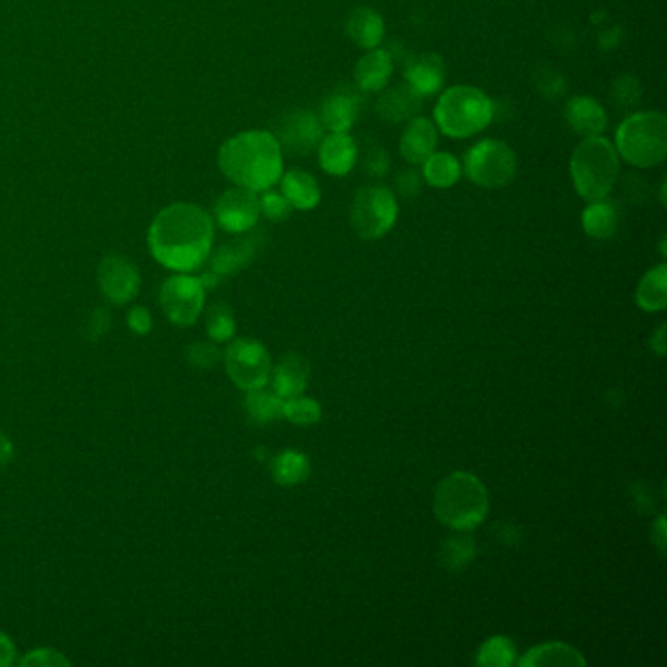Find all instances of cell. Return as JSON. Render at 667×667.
Masks as SVG:
<instances>
[{"label": "cell", "mask_w": 667, "mask_h": 667, "mask_svg": "<svg viewBox=\"0 0 667 667\" xmlns=\"http://www.w3.org/2000/svg\"><path fill=\"white\" fill-rule=\"evenodd\" d=\"M147 241L151 255L165 269L192 272L202 267L212 251V216L196 203H171L157 213Z\"/></svg>", "instance_id": "6da1fadb"}, {"label": "cell", "mask_w": 667, "mask_h": 667, "mask_svg": "<svg viewBox=\"0 0 667 667\" xmlns=\"http://www.w3.org/2000/svg\"><path fill=\"white\" fill-rule=\"evenodd\" d=\"M218 163L236 187L262 192L275 187L282 177L285 151L270 131H243L220 147Z\"/></svg>", "instance_id": "7a4b0ae2"}, {"label": "cell", "mask_w": 667, "mask_h": 667, "mask_svg": "<svg viewBox=\"0 0 667 667\" xmlns=\"http://www.w3.org/2000/svg\"><path fill=\"white\" fill-rule=\"evenodd\" d=\"M496 115L491 98L470 84H456L440 92L435 104V126L448 138L466 139L486 130Z\"/></svg>", "instance_id": "3957f363"}, {"label": "cell", "mask_w": 667, "mask_h": 667, "mask_svg": "<svg viewBox=\"0 0 667 667\" xmlns=\"http://www.w3.org/2000/svg\"><path fill=\"white\" fill-rule=\"evenodd\" d=\"M570 175L576 192L586 202L603 200L619 180V153L609 139L603 136L584 138L571 156Z\"/></svg>", "instance_id": "277c9868"}, {"label": "cell", "mask_w": 667, "mask_h": 667, "mask_svg": "<svg viewBox=\"0 0 667 667\" xmlns=\"http://www.w3.org/2000/svg\"><path fill=\"white\" fill-rule=\"evenodd\" d=\"M432 509L450 529L472 530L488 515V489L474 474H450L437 486Z\"/></svg>", "instance_id": "5b68a950"}, {"label": "cell", "mask_w": 667, "mask_h": 667, "mask_svg": "<svg viewBox=\"0 0 667 667\" xmlns=\"http://www.w3.org/2000/svg\"><path fill=\"white\" fill-rule=\"evenodd\" d=\"M613 146L636 169L658 167L667 156L666 116L658 110L628 116L617 128Z\"/></svg>", "instance_id": "8992f818"}, {"label": "cell", "mask_w": 667, "mask_h": 667, "mask_svg": "<svg viewBox=\"0 0 667 667\" xmlns=\"http://www.w3.org/2000/svg\"><path fill=\"white\" fill-rule=\"evenodd\" d=\"M517 167V156L509 143L501 139H481L466 151L462 171L476 187L497 190L511 185Z\"/></svg>", "instance_id": "52a82bcc"}, {"label": "cell", "mask_w": 667, "mask_h": 667, "mask_svg": "<svg viewBox=\"0 0 667 667\" xmlns=\"http://www.w3.org/2000/svg\"><path fill=\"white\" fill-rule=\"evenodd\" d=\"M398 212V198L390 188L380 185L360 188L350 203V226L360 239L372 241L390 233Z\"/></svg>", "instance_id": "ba28073f"}, {"label": "cell", "mask_w": 667, "mask_h": 667, "mask_svg": "<svg viewBox=\"0 0 667 667\" xmlns=\"http://www.w3.org/2000/svg\"><path fill=\"white\" fill-rule=\"evenodd\" d=\"M223 360L231 382L241 390H259L270 382L272 360L269 350L259 341L236 339L229 342Z\"/></svg>", "instance_id": "9c48e42d"}, {"label": "cell", "mask_w": 667, "mask_h": 667, "mask_svg": "<svg viewBox=\"0 0 667 667\" xmlns=\"http://www.w3.org/2000/svg\"><path fill=\"white\" fill-rule=\"evenodd\" d=\"M206 301V286L200 278L190 277L188 272H177L165 280L159 292V303L167 319L179 327L195 326L202 316Z\"/></svg>", "instance_id": "30bf717a"}, {"label": "cell", "mask_w": 667, "mask_h": 667, "mask_svg": "<svg viewBox=\"0 0 667 667\" xmlns=\"http://www.w3.org/2000/svg\"><path fill=\"white\" fill-rule=\"evenodd\" d=\"M326 128L318 115L308 110H293L286 115L278 126V143L290 156L306 157L318 151Z\"/></svg>", "instance_id": "8fae6325"}, {"label": "cell", "mask_w": 667, "mask_h": 667, "mask_svg": "<svg viewBox=\"0 0 667 667\" xmlns=\"http://www.w3.org/2000/svg\"><path fill=\"white\" fill-rule=\"evenodd\" d=\"M261 218L259 192L249 188H229L216 202V221L229 233H245Z\"/></svg>", "instance_id": "7c38bea8"}, {"label": "cell", "mask_w": 667, "mask_h": 667, "mask_svg": "<svg viewBox=\"0 0 667 667\" xmlns=\"http://www.w3.org/2000/svg\"><path fill=\"white\" fill-rule=\"evenodd\" d=\"M98 285L110 303H128L133 300L141 286L139 270L122 255H110L98 267Z\"/></svg>", "instance_id": "4fadbf2b"}, {"label": "cell", "mask_w": 667, "mask_h": 667, "mask_svg": "<svg viewBox=\"0 0 667 667\" xmlns=\"http://www.w3.org/2000/svg\"><path fill=\"white\" fill-rule=\"evenodd\" d=\"M437 143H439V130L435 122L424 116H416L409 120L406 130L401 131L399 153L407 163L419 167L425 163L427 157L437 151Z\"/></svg>", "instance_id": "5bb4252c"}, {"label": "cell", "mask_w": 667, "mask_h": 667, "mask_svg": "<svg viewBox=\"0 0 667 667\" xmlns=\"http://www.w3.org/2000/svg\"><path fill=\"white\" fill-rule=\"evenodd\" d=\"M319 167L331 177H347L358 159L357 141L350 133L323 136L318 147Z\"/></svg>", "instance_id": "9a60e30c"}, {"label": "cell", "mask_w": 667, "mask_h": 667, "mask_svg": "<svg viewBox=\"0 0 667 667\" xmlns=\"http://www.w3.org/2000/svg\"><path fill=\"white\" fill-rule=\"evenodd\" d=\"M360 115V98L350 90H335L321 102L319 120L329 133H349Z\"/></svg>", "instance_id": "2e32d148"}, {"label": "cell", "mask_w": 667, "mask_h": 667, "mask_svg": "<svg viewBox=\"0 0 667 667\" xmlns=\"http://www.w3.org/2000/svg\"><path fill=\"white\" fill-rule=\"evenodd\" d=\"M564 118L570 126L571 130L576 131L581 138H594L601 136L603 131L607 130V112L601 107L599 100L591 97H574L566 102L564 107Z\"/></svg>", "instance_id": "e0dca14e"}, {"label": "cell", "mask_w": 667, "mask_h": 667, "mask_svg": "<svg viewBox=\"0 0 667 667\" xmlns=\"http://www.w3.org/2000/svg\"><path fill=\"white\" fill-rule=\"evenodd\" d=\"M447 79V67L437 53H424L406 67V84L419 98L435 97Z\"/></svg>", "instance_id": "ac0fdd59"}, {"label": "cell", "mask_w": 667, "mask_h": 667, "mask_svg": "<svg viewBox=\"0 0 667 667\" xmlns=\"http://www.w3.org/2000/svg\"><path fill=\"white\" fill-rule=\"evenodd\" d=\"M272 391L282 399L300 396L310 380V362L300 352H288L270 372Z\"/></svg>", "instance_id": "d6986e66"}, {"label": "cell", "mask_w": 667, "mask_h": 667, "mask_svg": "<svg viewBox=\"0 0 667 667\" xmlns=\"http://www.w3.org/2000/svg\"><path fill=\"white\" fill-rule=\"evenodd\" d=\"M394 73V59L390 51L368 49L355 67V81L362 92H380L386 89Z\"/></svg>", "instance_id": "ffe728a7"}, {"label": "cell", "mask_w": 667, "mask_h": 667, "mask_svg": "<svg viewBox=\"0 0 667 667\" xmlns=\"http://www.w3.org/2000/svg\"><path fill=\"white\" fill-rule=\"evenodd\" d=\"M280 192L285 195L286 200L292 206V210L308 212L318 208L321 202V188L313 175L301 169H290L282 172L280 177Z\"/></svg>", "instance_id": "44dd1931"}, {"label": "cell", "mask_w": 667, "mask_h": 667, "mask_svg": "<svg viewBox=\"0 0 667 667\" xmlns=\"http://www.w3.org/2000/svg\"><path fill=\"white\" fill-rule=\"evenodd\" d=\"M347 36L349 40L360 49H375L380 48V43L384 41V33H386V24H384V18L380 12L376 10L362 9L352 10L349 18H347Z\"/></svg>", "instance_id": "7402d4cb"}, {"label": "cell", "mask_w": 667, "mask_h": 667, "mask_svg": "<svg viewBox=\"0 0 667 667\" xmlns=\"http://www.w3.org/2000/svg\"><path fill=\"white\" fill-rule=\"evenodd\" d=\"M421 104H424V98L417 97L414 90L404 84V87H396V89L384 92L376 102V112L386 122H406V120L416 118L417 112L421 110Z\"/></svg>", "instance_id": "603a6c76"}, {"label": "cell", "mask_w": 667, "mask_h": 667, "mask_svg": "<svg viewBox=\"0 0 667 667\" xmlns=\"http://www.w3.org/2000/svg\"><path fill=\"white\" fill-rule=\"evenodd\" d=\"M517 664L521 667H584L586 658L568 644L548 643L530 648Z\"/></svg>", "instance_id": "cb8c5ba5"}, {"label": "cell", "mask_w": 667, "mask_h": 667, "mask_svg": "<svg viewBox=\"0 0 667 667\" xmlns=\"http://www.w3.org/2000/svg\"><path fill=\"white\" fill-rule=\"evenodd\" d=\"M584 216H581V226L587 236L605 241L617 233L619 228V212H617V206L603 198V200H595V202H587Z\"/></svg>", "instance_id": "d4e9b609"}, {"label": "cell", "mask_w": 667, "mask_h": 667, "mask_svg": "<svg viewBox=\"0 0 667 667\" xmlns=\"http://www.w3.org/2000/svg\"><path fill=\"white\" fill-rule=\"evenodd\" d=\"M424 180L432 188L447 190L455 187L456 182L462 177V163L456 159L452 153L447 151H435L432 156L425 159Z\"/></svg>", "instance_id": "484cf974"}, {"label": "cell", "mask_w": 667, "mask_h": 667, "mask_svg": "<svg viewBox=\"0 0 667 667\" xmlns=\"http://www.w3.org/2000/svg\"><path fill=\"white\" fill-rule=\"evenodd\" d=\"M270 470H272V478L280 486L286 488L298 486L310 478V458L296 450H285L275 458Z\"/></svg>", "instance_id": "4316f807"}, {"label": "cell", "mask_w": 667, "mask_h": 667, "mask_svg": "<svg viewBox=\"0 0 667 667\" xmlns=\"http://www.w3.org/2000/svg\"><path fill=\"white\" fill-rule=\"evenodd\" d=\"M636 301L644 311H661L667 306V269L659 265L651 269L638 286Z\"/></svg>", "instance_id": "83f0119b"}, {"label": "cell", "mask_w": 667, "mask_h": 667, "mask_svg": "<svg viewBox=\"0 0 667 667\" xmlns=\"http://www.w3.org/2000/svg\"><path fill=\"white\" fill-rule=\"evenodd\" d=\"M282 404L285 399L278 396L277 391H267L265 388L247 391L245 406L255 424H272L282 417Z\"/></svg>", "instance_id": "f1b7e54d"}, {"label": "cell", "mask_w": 667, "mask_h": 667, "mask_svg": "<svg viewBox=\"0 0 667 667\" xmlns=\"http://www.w3.org/2000/svg\"><path fill=\"white\" fill-rule=\"evenodd\" d=\"M252 255H255V241L252 239L226 245L213 257L212 269L218 275H228V272H233V270L245 267L247 262L251 261Z\"/></svg>", "instance_id": "f546056e"}, {"label": "cell", "mask_w": 667, "mask_h": 667, "mask_svg": "<svg viewBox=\"0 0 667 667\" xmlns=\"http://www.w3.org/2000/svg\"><path fill=\"white\" fill-rule=\"evenodd\" d=\"M517 648L515 644L505 638V636H494L491 640L484 644L478 654V666L484 667H507L512 666L517 659Z\"/></svg>", "instance_id": "4dcf8cb0"}, {"label": "cell", "mask_w": 667, "mask_h": 667, "mask_svg": "<svg viewBox=\"0 0 667 667\" xmlns=\"http://www.w3.org/2000/svg\"><path fill=\"white\" fill-rule=\"evenodd\" d=\"M282 417L288 419L290 424L306 425L318 424L321 419V406L313 398H306V396H293V398L285 399L282 404Z\"/></svg>", "instance_id": "1f68e13d"}, {"label": "cell", "mask_w": 667, "mask_h": 667, "mask_svg": "<svg viewBox=\"0 0 667 667\" xmlns=\"http://www.w3.org/2000/svg\"><path fill=\"white\" fill-rule=\"evenodd\" d=\"M206 331L216 342L229 341L236 334V318L233 311L223 303H216L206 316Z\"/></svg>", "instance_id": "d6a6232c"}, {"label": "cell", "mask_w": 667, "mask_h": 667, "mask_svg": "<svg viewBox=\"0 0 667 667\" xmlns=\"http://www.w3.org/2000/svg\"><path fill=\"white\" fill-rule=\"evenodd\" d=\"M442 564L450 570H458L474 558V542L470 537L448 538L440 552Z\"/></svg>", "instance_id": "836d02e7"}, {"label": "cell", "mask_w": 667, "mask_h": 667, "mask_svg": "<svg viewBox=\"0 0 667 667\" xmlns=\"http://www.w3.org/2000/svg\"><path fill=\"white\" fill-rule=\"evenodd\" d=\"M259 202H261L262 216L269 218V220L285 221L292 213V206L286 200L285 195L272 190V188L262 190L261 196H259Z\"/></svg>", "instance_id": "e575fe53"}, {"label": "cell", "mask_w": 667, "mask_h": 667, "mask_svg": "<svg viewBox=\"0 0 667 667\" xmlns=\"http://www.w3.org/2000/svg\"><path fill=\"white\" fill-rule=\"evenodd\" d=\"M20 666L26 667H61L71 666V661L58 650L49 648H38V650L28 651L24 658L20 659Z\"/></svg>", "instance_id": "d590c367"}, {"label": "cell", "mask_w": 667, "mask_h": 667, "mask_svg": "<svg viewBox=\"0 0 667 667\" xmlns=\"http://www.w3.org/2000/svg\"><path fill=\"white\" fill-rule=\"evenodd\" d=\"M424 182V175H419L414 169H406V171L398 172V177H396V190L404 198H416L417 195H421Z\"/></svg>", "instance_id": "8d00e7d4"}, {"label": "cell", "mask_w": 667, "mask_h": 667, "mask_svg": "<svg viewBox=\"0 0 667 667\" xmlns=\"http://www.w3.org/2000/svg\"><path fill=\"white\" fill-rule=\"evenodd\" d=\"M188 360L200 368H210L220 360V350L210 342H198L188 350Z\"/></svg>", "instance_id": "74e56055"}, {"label": "cell", "mask_w": 667, "mask_h": 667, "mask_svg": "<svg viewBox=\"0 0 667 667\" xmlns=\"http://www.w3.org/2000/svg\"><path fill=\"white\" fill-rule=\"evenodd\" d=\"M615 98L620 100V107H627V104H633L640 97V84H638V79H633V77H623L615 84Z\"/></svg>", "instance_id": "f35d334b"}, {"label": "cell", "mask_w": 667, "mask_h": 667, "mask_svg": "<svg viewBox=\"0 0 667 667\" xmlns=\"http://www.w3.org/2000/svg\"><path fill=\"white\" fill-rule=\"evenodd\" d=\"M128 326H130L133 334L147 335L151 331V327H153V319H151V313L146 308L136 306L128 313Z\"/></svg>", "instance_id": "ab89813d"}, {"label": "cell", "mask_w": 667, "mask_h": 667, "mask_svg": "<svg viewBox=\"0 0 667 667\" xmlns=\"http://www.w3.org/2000/svg\"><path fill=\"white\" fill-rule=\"evenodd\" d=\"M367 169L372 172V177H384L388 172V169H390V157L386 156L384 151L370 153L368 156Z\"/></svg>", "instance_id": "60d3db41"}, {"label": "cell", "mask_w": 667, "mask_h": 667, "mask_svg": "<svg viewBox=\"0 0 667 667\" xmlns=\"http://www.w3.org/2000/svg\"><path fill=\"white\" fill-rule=\"evenodd\" d=\"M17 661V646L10 640L9 635L0 630V667L12 666Z\"/></svg>", "instance_id": "b9f144b4"}, {"label": "cell", "mask_w": 667, "mask_h": 667, "mask_svg": "<svg viewBox=\"0 0 667 667\" xmlns=\"http://www.w3.org/2000/svg\"><path fill=\"white\" fill-rule=\"evenodd\" d=\"M666 326H661L658 329V334L654 337V341H651V349L658 350V355H664L666 352Z\"/></svg>", "instance_id": "7bdbcfd3"}, {"label": "cell", "mask_w": 667, "mask_h": 667, "mask_svg": "<svg viewBox=\"0 0 667 667\" xmlns=\"http://www.w3.org/2000/svg\"><path fill=\"white\" fill-rule=\"evenodd\" d=\"M656 532H658V535H656V537H658V542H656V545L659 546V548H661V550H664V542H666V535H664V519H659L658 521V527H656Z\"/></svg>", "instance_id": "ee69618b"}]
</instances>
